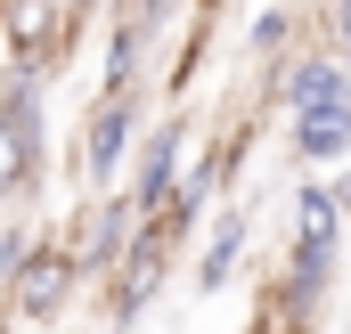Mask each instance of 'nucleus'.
I'll use <instances>...</instances> for the list:
<instances>
[{
    "label": "nucleus",
    "mask_w": 351,
    "mask_h": 334,
    "mask_svg": "<svg viewBox=\"0 0 351 334\" xmlns=\"http://www.w3.org/2000/svg\"><path fill=\"white\" fill-rule=\"evenodd\" d=\"M147 106H156V90H98L82 106V131H74V188L98 196V188H123V171H131V147H139V131H147Z\"/></svg>",
    "instance_id": "f257e3e1"
},
{
    "label": "nucleus",
    "mask_w": 351,
    "mask_h": 334,
    "mask_svg": "<svg viewBox=\"0 0 351 334\" xmlns=\"http://www.w3.org/2000/svg\"><path fill=\"white\" fill-rule=\"evenodd\" d=\"M82 41V8L74 0H0V49L8 57H33V66H66Z\"/></svg>",
    "instance_id": "423d86ee"
},
{
    "label": "nucleus",
    "mask_w": 351,
    "mask_h": 334,
    "mask_svg": "<svg viewBox=\"0 0 351 334\" xmlns=\"http://www.w3.org/2000/svg\"><path fill=\"white\" fill-rule=\"evenodd\" d=\"M0 334H16V318H8V302H0Z\"/></svg>",
    "instance_id": "f3484780"
},
{
    "label": "nucleus",
    "mask_w": 351,
    "mask_h": 334,
    "mask_svg": "<svg viewBox=\"0 0 351 334\" xmlns=\"http://www.w3.org/2000/svg\"><path fill=\"white\" fill-rule=\"evenodd\" d=\"M139 220H147V212L131 204V188H98V196H82V204L66 212V229H58V237L74 245V261H82V277L98 285V277H106V269L123 261V245L139 237Z\"/></svg>",
    "instance_id": "7ed1b4c3"
},
{
    "label": "nucleus",
    "mask_w": 351,
    "mask_h": 334,
    "mask_svg": "<svg viewBox=\"0 0 351 334\" xmlns=\"http://www.w3.org/2000/svg\"><path fill=\"white\" fill-rule=\"evenodd\" d=\"M245 237H254V212L245 204H221L213 220H204V237H196V261H188V285L213 302L229 277H237V261H245Z\"/></svg>",
    "instance_id": "1a4fd4ad"
},
{
    "label": "nucleus",
    "mask_w": 351,
    "mask_h": 334,
    "mask_svg": "<svg viewBox=\"0 0 351 334\" xmlns=\"http://www.w3.org/2000/svg\"><path fill=\"white\" fill-rule=\"evenodd\" d=\"M33 237H41V229H33V220H25V212H0V285H8V277H16V261H25V253H33Z\"/></svg>",
    "instance_id": "4468645a"
},
{
    "label": "nucleus",
    "mask_w": 351,
    "mask_h": 334,
    "mask_svg": "<svg viewBox=\"0 0 351 334\" xmlns=\"http://www.w3.org/2000/svg\"><path fill=\"white\" fill-rule=\"evenodd\" d=\"M286 237H311V245H343V204H335V188L327 179H286Z\"/></svg>",
    "instance_id": "f8f14e48"
},
{
    "label": "nucleus",
    "mask_w": 351,
    "mask_h": 334,
    "mask_svg": "<svg viewBox=\"0 0 351 334\" xmlns=\"http://www.w3.org/2000/svg\"><path fill=\"white\" fill-rule=\"evenodd\" d=\"M156 49H164V33H147V25H131V16H106L98 90H156Z\"/></svg>",
    "instance_id": "9d476101"
},
{
    "label": "nucleus",
    "mask_w": 351,
    "mask_h": 334,
    "mask_svg": "<svg viewBox=\"0 0 351 334\" xmlns=\"http://www.w3.org/2000/svg\"><path fill=\"white\" fill-rule=\"evenodd\" d=\"M98 334H131V326H114V318H106V326H98Z\"/></svg>",
    "instance_id": "a211bd4d"
},
{
    "label": "nucleus",
    "mask_w": 351,
    "mask_h": 334,
    "mask_svg": "<svg viewBox=\"0 0 351 334\" xmlns=\"http://www.w3.org/2000/svg\"><path fill=\"white\" fill-rule=\"evenodd\" d=\"M82 261H74V245L58 237V229H41L33 237V253L16 261V277L0 285V302H8V318H25V326H66V310L82 302Z\"/></svg>",
    "instance_id": "f03ea898"
},
{
    "label": "nucleus",
    "mask_w": 351,
    "mask_h": 334,
    "mask_svg": "<svg viewBox=\"0 0 351 334\" xmlns=\"http://www.w3.org/2000/svg\"><path fill=\"white\" fill-rule=\"evenodd\" d=\"M286 164L294 171H343L351 164V114H302V123H286Z\"/></svg>",
    "instance_id": "9b49d317"
},
{
    "label": "nucleus",
    "mask_w": 351,
    "mask_h": 334,
    "mask_svg": "<svg viewBox=\"0 0 351 334\" xmlns=\"http://www.w3.org/2000/svg\"><path fill=\"white\" fill-rule=\"evenodd\" d=\"M327 188H335V204H343V229H351V164H343V171H327Z\"/></svg>",
    "instance_id": "dca6fc26"
},
{
    "label": "nucleus",
    "mask_w": 351,
    "mask_h": 334,
    "mask_svg": "<svg viewBox=\"0 0 351 334\" xmlns=\"http://www.w3.org/2000/svg\"><path fill=\"white\" fill-rule=\"evenodd\" d=\"M327 49H351V0H327Z\"/></svg>",
    "instance_id": "2eb2a0df"
},
{
    "label": "nucleus",
    "mask_w": 351,
    "mask_h": 334,
    "mask_svg": "<svg viewBox=\"0 0 351 334\" xmlns=\"http://www.w3.org/2000/svg\"><path fill=\"white\" fill-rule=\"evenodd\" d=\"M188 139H196V114H188V106L147 114V131H139V147H131V171H123V188H131L139 212H156V204L180 188V171H188Z\"/></svg>",
    "instance_id": "20e7f679"
},
{
    "label": "nucleus",
    "mask_w": 351,
    "mask_h": 334,
    "mask_svg": "<svg viewBox=\"0 0 351 334\" xmlns=\"http://www.w3.org/2000/svg\"><path fill=\"white\" fill-rule=\"evenodd\" d=\"M294 49H311V41H302V16H294L286 0H269L262 16H254V33H245V57H254V66H269V74H278V66H286Z\"/></svg>",
    "instance_id": "ddd939ff"
},
{
    "label": "nucleus",
    "mask_w": 351,
    "mask_h": 334,
    "mask_svg": "<svg viewBox=\"0 0 351 334\" xmlns=\"http://www.w3.org/2000/svg\"><path fill=\"white\" fill-rule=\"evenodd\" d=\"M172 261H180V245L156 229V220H139V237L123 245V261L98 277V285H106V318H114V326H139V318H147V302L164 294Z\"/></svg>",
    "instance_id": "39448f33"
},
{
    "label": "nucleus",
    "mask_w": 351,
    "mask_h": 334,
    "mask_svg": "<svg viewBox=\"0 0 351 334\" xmlns=\"http://www.w3.org/2000/svg\"><path fill=\"white\" fill-rule=\"evenodd\" d=\"M278 106H286V123H302V114H351V74L335 49H294L286 66H278Z\"/></svg>",
    "instance_id": "6e6552de"
},
{
    "label": "nucleus",
    "mask_w": 351,
    "mask_h": 334,
    "mask_svg": "<svg viewBox=\"0 0 351 334\" xmlns=\"http://www.w3.org/2000/svg\"><path fill=\"white\" fill-rule=\"evenodd\" d=\"M335 277H343V245H311V237H286L278 269H269V294H278V310H286L294 326H319V310H327Z\"/></svg>",
    "instance_id": "0eeeda50"
},
{
    "label": "nucleus",
    "mask_w": 351,
    "mask_h": 334,
    "mask_svg": "<svg viewBox=\"0 0 351 334\" xmlns=\"http://www.w3.org/2000/svg\"><path fill=\"white\" fill-rule=\"evenodd\" d=\"M58 334H90V326H58Z\"/></svg>",
    "instance_id": "6ab92c4d"
}]
</instances>
